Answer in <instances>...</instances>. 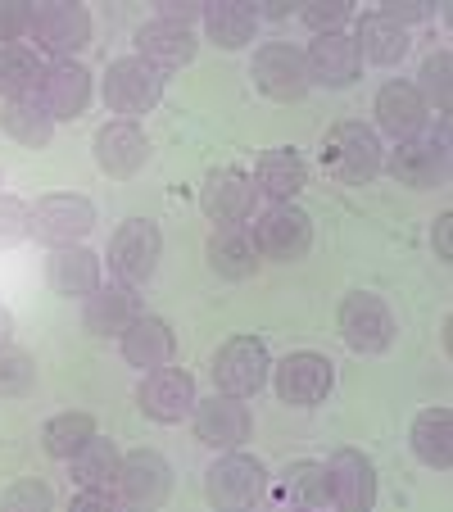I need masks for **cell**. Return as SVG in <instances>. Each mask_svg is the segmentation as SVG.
Listing matches in <instances>:
<instances>
[{"instance_id":"8d00e7d4","label":"cell","mask_w":453,"mask_h":512,"mask_svg":"<svg viewBox=\"0 0 453 512\" xmlns=\"http://www.w3.org/2000/svg\"><path fill=\"white\" fill-rule=\"evenodd\" d=\"M37 390V358L19 345H0V399H28Z\"/></svg>"},{"instance_id":"603a6c76","label":"cell","mask_w":453,"mask_h":512,"mask_svg":"<svg viewBox=\"0 0 453 512\" xmlns=\"http://www.w3.org/2000/svg\"><path fill=\"white\" fill-rule=\"evenodd\" d=\"M209 268L218 272L222 281H250L259 272V245H254V232L245 223H222L209 232Z\"/></svg>"},{"instance_id":"9c48e42d","label":"cell","mask_w":453,"mask_h":512,"mask_svg":"<svg viewBox=\"0 0 453 512\" xmlns=\"http://www.w3.org/2000/svg\"><path fill=\"white\" fill-rule=\"evenodd\" d=\"M254 245H259V259L272 263H299L313 250V218L290 204H268V209L254 218Z\"/></svg>"},{"instance_id":"836d02e7","label":"cell","mask_w":453,"mask_h":512,"mask_svg":"<svg viewBox=\"0 0 453 512\" xmlns=\"http://www.w3.org/2000/svg\"><path fill=\"white\" fill-rule=\"evenodd\" d=\"M41 73L46 64L32 46H0V96L5 100H37Z\"/></svg>"},{"instance_id":"ee69618b","label":"cell","mask_w":453,"mask_h":512,"mask_svg":"<svg viewBox=\"0 0 453 512\" xmlns=\"http://www.w3.org/2000/svg\"><path fill=\"white\" fill-rule=\"evenodd\" d=\"M118 494L114 490H78L73 494V512H114Z\"/></svg>"},{"instance_id":"2e32d148","label":"cell","mask_w":453,"mask_h":512,"mask_svg":"<svg viewBox=\"0 0 453 512\" xmlns=\"http://www.w3.org/2000/svg\"><path fill=\"white\" fill-rule=\"evenodd\" d=\"M91 155H96V168L105 177H118V182H127V177H136L145 164H150V141H145V132L136 123H127V118H114V123H105L96 132V141H91Z\"/></svg>"},{"instance_id":"bcb514c9","label":"cell","mask_w":453,"mask_h":512,"mask_svg":"<svg viewBox=\"0 0 453 512\" xmlns=\"http://www.w3.org/2000/svg\"><path fill=\"white\" fill-rule=\"evenodd\" d=\"M10 336H14V313L0 304V345H10Z\"/></svg>"},{"instance_id":"e0dca14e","label":"cell","mask_w":453,"mask_h":512,"mask_svg":"<svg viewBox=\"0 0 453 512\" xmlns=\"http://www.w3.org/2000/svg\"><path fill=\"white\" fill-rule=\"evenodd\" d=\"M327 485H331V508L367 512L376 503V463L363 449H336L327 458Z\"/></svg>"},{"instance_id":"6da1fadb","label":"cell","mask_w":453,"mask_h":512,"mask_svg":"<svg viewBox=\"0 0 453 512\" xmlns=\"http://www.w3.org/2000/svg\"><path fill=\"white\" fill-rule=\"evenodd\" d=\"M381 159H386V150H381L376 127L358 123V118L336 123L327 132V141H322V168L345 186H367L381 173Z\"/></svg>"},{"instance_id":"1f68e13d","label":"cell","mask_w":453,"mask_h":512,"mask_svg":"<svg viewBox=\"0 0 453 512\" xmlns=\"http://www.w3.org/2000/svg\"><path fill=\"white\" fill-rule=\"evenodd\" d=\"M281 503H290V508H331V485H327V463H313V458H299V463H290L286 472H281Z\"/></svg>"},{"instance_id":"ac0fdd59","label":"cell","mask_w":453,"mask_h":512,"mask_svg":"<svg viewBox=\"0 0 453 512\" xmlns=\"http://www.w3.org/2000/svg\"><path fill=\"white\" fill-rule=\"evenodd\" d=\"M37 105L46 109L55 123L59 118L87 114V105H91V68L78 64V59H55V64H46L41 87H37Z\"/></svg>"},{"instance_id":"4fadbf2b","label":"cell","mask_w":453,"mask_h":512,"mask_svg":"<svg viewBox=\"0 0 453 512\" xmlns=\"http://www.w3.org/2000/svg\"><path fill=\"white\" fill-rule=\"evenodd\" d=\"M114 494H118V508H164L168 494H173V467L159 449H132L123 454L118 463V481H114Z\"/></svg>"},{"instance_id":"e575fe53","label":"cell","mask_w":453,"mask_h":512,"mask_svg":"<svg viewBox=\"0 0 453 512\" xmlns=\"http://www.w3.org/2000/svg\"><path fill=\"white\" fill-rule=\"evenodd\" d=\"M91 435H100L91 413H55L46 426H41V449H46L50 458H59V463H68Z\"/></svg>"},{"instance_id":"d6a6232c","label":"cell","mask_w":453,"mask_h":512,"mask_svg":"<svg viewBox=\"0 0 453 512\" xmlns=\"http://www.w3.org/2000/svg\"><path fill=\"white\" fill-rule=\"evenodd\" d=\"M0 132L10 136V141L28 145V150H46L55 141V118L37 100H5L0 105Z\"/></svg>"},{"instance_id":"52a82bcc","label":"cell","mask_w":453,"mask_h":512,"mask_svg":"<svg viewBox=\"0 0 453 512\" xmlns=\"http://www.w3.org/2000/svg\"><path fill=\"white\" fill-rule=\"evenodd\" d=\"M159 259H164V232L150 218H132L109 236V272L123 286H145L159 272Z\"/></svg>"},{"instance_id":"7402d4cb","label":"cell","mask_w":453,"mask_h":512,"mask_svg":"<svg viewBox=\"0 0 453 512\" xmlns=\"http://www.w3.org/2000/svg\"><path fill=\"white\" fill-rule=\"evenodd\" d=\"M118 349H123V358L132 363V368L155 372V368H164V363H173L177 336L164 318H155V313H136V318L118 331Z\"/></svg>"},{"instance_id":"f35d334b","label":"cell","mask_w":453,"mask_h":512,"mask_svg":"<svg viewBox=\"0 0 453 512\" xmlns=\"http://www.w3.org/2000/svg\"><path fill=\"white\" fill-rule=\"evenodd\" d=\"M50 503H55V494H50V485L46 481H19V485H10V490L0 494V508L5 512H46Z\"/></svg>"},{"instance_id":"277c9868","label":"cell","mask_w":453,"mask_h":512,"mask_svg":"<svg viewBox=\"0 0 453 512\" xmlns=\"http://www.w3.org/2000/svg\"><path fill=\"white\" fill-rule=\"evenodd\" d=\"M204 499H209L213 508H254V503L268 499V467L254 454L227 449V454H218V463L204 472Z\"/></svg>"},{"instance_id":"3957f363","label":"cell","mask_w":453,"mask_h":512,"mask_svg":"<svg viewBox=\"0 0 453 512\" xmlns=\"http://www.w3.org/2000/svg\"><path fill=\"white\" fill-rule=\"evenodd\" d=\"M336 327H340V340L354 354H386L399 336V322L390 313V304L381 295H372V290H349L340 300Z\"/></svg>"},{"instance_id":"d590c367","label":"cell","mask_w":453,"mask_h":512,"mask_svg":"<svg viewBox=\"0 0 453 512\" xmlns=\"http://www.w3.org/2000/svg\"><path fill=\"white\" fill-rule=\"evenodd\" d=\"M413 87L426 105H435L440 114H449V105H453V55L449 50H435V55L422 59V73H417Z\"/></svg>"},{"instance_id":"30bf717a","label":"cell","mask_w":453,"mask_h":512,"mask_svg":"<svg viewBox=\"0 0 453 512\" xmlns=\"http://www.w3.org/2000/svg\"><path fill=\"white\" fill-rule=\"evenodd\" d=\"M250 78L263 96L281 100V105L309 96V64H304V50L290 41H263L250 59Z\"/></svg>"},{"instance_id":"f1b7e54d","label":"cell","mask_w":453,"mask_h":512,"mask_svg":"<svg viewBox=\"0 0 453 512\" xmlns=\"http://www.w3.org/2000/svg\"><path fill=\"white\" fill-rule=\"evenodd\" d=\"M354 46H358V59H367V64L376 68H395L399 59L408 55V28H399L395 19H386L381 10L363 14L358 19V32H354Z\"/></svg>"},{"instance_id":"ffe728a7","label":"cell","mask_w":453,"mask_h":512,"mask_svg":"<svg viewBox=\"0 0 453 512\" xmlns=\"http://www.w3.org/2000/svg\"><path fill=\"white\" fill-rule=\"evenodd\" d=\"M376 132L395 136V141H408V136H422L426 123H431V105H426L422 96H417L413 82L404 78H390L386 87L376 91Z\"/></svg>"},{"instance_id":"7c38bea8","label":"cell","mask_w":453,"mask_h":512,"mask_svg":"<svg viewBox=\"0 0 453 512\" xmlns=\"http://www.w3.org/2000/svg\"><path fill=\"white\" fill-rule=\"evenodd\" d=\"M272 386H277L281 404L313 408L336 386V363L327 354H318V349H299V354H286L281 363H272Z\"/></svg>"},{"instance_id":"83f0119b","label":"cell","mask_w":453,"mask_h":512,"mask_svg":"<svg viewBox=\"0 0 453 512\" xmlns=\"http://www.w3.org/2000/svg\"><path fill=\"white\" fill-rule=\"evenodd\" d=\"M408 445H413V454L422 467L449 472L453 467V413L449 408H422V413L413 417Z\"/></svg>"},{"instance_id":"cb8c5ba5","label":"cell","mask_w":453,"mask_h":512,"mask_svg":"<svg viewBox=\"0 0 453 512\" xmlns=\"http://www.w3.org/2000/svg\"><path fill=\"white\" fill-rule=\"evenodd\" d=\"M136 313H145L136 286H123V281H100L87 300H82V327H87L91 336H118Z\"/></svg>"},{"instance_id":"5bb4252c","label":"cell","mask_w":453,"mask_h":512,"mask_svg":"<svg viewBox=\"0 0 453 512\" xmlns=\"http://www.w3.org/2000/svg\"><path fill=\"white\" fill-rule=\"evenodd\" d=\"M191 431L200 445L213 449V454H227V449H241L245 440H250L254 417H250V408H245V399L213 395V399H195Z\"/></svg>"},{"instance_id":"ba28073f","label":"cell","mask_w":453,"mask_h":512,"mask_svg":"<svg viewBox=\"0 0 453 512\" xmlns=\"http://www.w3.org/2000/svg\"><path fill=\"white\" fill-rule=\"evenodd\" d=\"M28 37L37 41V55L73 59L78 50L91 46L87 5H73V0H46V5H32V32Z\"/></svg>"},{"instance_id":"8992f818","label":"cell","mask_w":453,"mask_h":512,"mask_svg":"<svg viewBox=\"0 0 453 512\" xmlns=\"http://www.w3.org/2000/svg\"><path fill=\"white\" fill-rule=\"evenodd\" d=\"M268 377H272V354L259 336H232L213 354V386H218V395L250 399L268 386Z\"/></svg>"},{"instance_id":"7a4b0ae2","label":"cell","mask_w":453,"mask_h":512,"mask_svg":"<svg viewBox=\"0 0 453 512\" xmlns=\"http://www.w3.org/2000/svg\"><path fill=\"white\" fill-rule=\"evenodd\" d=\"M381 173H390L399 186L408 191H435V186L449 182V127H440V136H408L395 141L386 159H381Z\"/></svg>"},{"instance_id":"44dd1931","label":"cell","mask_w":453,"mask_h":512,"mask_svg":"<svg viewBox=\"0 0 453 512\" xmlns=\"http://www.w3.org/2000/svg\"><path fill=\"white\" fill-rule=\"evenodd\" d=\"M304 64H309V87H354L358 73H363V59H358L354 37L345 32H327V37H313V46L304 50Z\"/></svg>"},{"instance_id":"60d3db41","label":"cell","mask_w":453,"mask_h":512,"mask_svg":"<svg viewBox=\"0 0 453 512\" xmlns=\"http://www.w3.org/2000/svg\"><path fill=\"white\" fill-rule=\"evenodd\" d=\"M28 236V209L14 195H0V245H14Z\"/></svg>"},{"instance_id":"484cf974","label":"cell","mask_w":453,"mask_h":512,"mask_svg":"<svg viewBox=\"0 0 453 512\" xmlns=\"http://www.w3.org/2000/svg\"><path fill=\"white\" fill-rule=\"evenodd\" d=\"M46 281L64 300H87L91 290L105 281L100 277V254L87 250V245H59L46 259Z\"/></svg>"},{"instance_id":"b9f144b4","label":"cell","mask_w":453,"mask_h":512,"mask_svg":"<svg viewBox=\"0 0 453 512\" xmlns=\"http://www.w3.org/2000/svg\"><path fill=\"white\" fill-rule=\"evenodd\" d=\"M381 14H386V19H395L399 28H408V23H422V19H431V5H426V0H386V5H381Z\"/></svg>"},{"instance_id":"9a60e30c","label":"cell","mask_w":453,"mask_h":512,"mask_svg":"<svg viewBox=\"0 0 453 512\" xmlns=\"http://www.w3.org/2000/svg\"><path fill=\"white\" fill-rule=\"evenodd\" d=\"M195 377L186 368H155L145 372V381L136 386V404H141V413L150 417V422H164V426H177L182 417H191L195 408Z\"/></svg>"},{"instance_id":"8fae6325","label":"cell","mask_w":453,"mask_h":512,"mask_svg":"<svg viewBox=\"0 0 453 512\" xmlns=\"http://www.w3.org/2000/svg\"><path fill=\"white\" fill-rule=\"evenodd\" d=\"M96 227V204L87 195H46L28 209V236L50 250L82 245V236Z\"/></svg>"},{"instance_id":"7bdbcfd3","label":"cell","mask_w":453,"mask_h":512,"mask_svg":"<svg viewBox=\"0 0 453 512\" xmlns=\"http://www.w3.org/2000/svg\"><path fill=\"white\" fill-rule=\"evenodd\" d=\"M159 19L191 28L195 19H204V0H159Z\"/></svg>"},{"instance_id":"4dcf8cb0","label":"cell","mask_w":453,"mask_h":512,"mask_svg":"<svg viewBox=\"0 0 453 512\" xmlns=\"http://www.w3.org/2000/svg\"><path fill=\"white\" fill-rule=\"evenodd\" d=\"M118 463H123V454H118L114 440L91 435L87 445L68 458V476H73V485H78V490H114Z\"/></svg>"},{"instance_id":"d4e9b609","label":"cell","mask_w":453,"mask_h":512,"mask_svg":"<svg viewBox=\"0 0 453 512\" xmlns=\"http://www.w3.org/2000/svg\"><path fill=\"white\" fill-rule=\"evenodd\" d=\"M195 50H200V41H195V32L182 28V23L150 19L136 28V55H141L145 64H155L159 73H173V68L191 64Z\"/></svg>"},{"instance_id":"c3c4849f","label":"cell","mask_w":453,"mask_h":512,"mask_svg":"<svg viewBox=\"0 0 453 512\" xmlns=\"http://www.w3.org/2000/svg\"><path fill=\"white\" fill-rule=\"evenodd\" d=\"M286 0H268V19H286Z\"/></svg>"},{"instance_id":"5b68a950","label":"cell","mask_w":453,"mask_h":512,"mask_svg":"<svg viewBox=\"0 0 453 512\" xmlns=\"http://www.w3.org/2000/svg\"><path fill=\"white\" fill-rule=\"evenodd\" d=\"M159 96H164V73H159L155 64H145L141 55H123L109 64V73H105V109L109 114L136 123L141 114H150V109L159 105Z\"/></svg>"},{"instance_id":"f6af8a7d","label":"cell","mask_w":453,"mask_h":512,"mask_svg":"<svg viewBox=\"0 0 453 512\" xmlns=\"http://www.w3.org/2000/svg\"><path fill=\"white\" fill-rule=\"evenodd\" d=\"M431 245H435V259H440V263H453V213H440V218H435Z\"/></svg>"},{"instance_id":"d6986e66","label":"cell","mask_w":453,"mask_h":512,"mask_svg":"<svg viewBox=\"0 0 453 512\" xmlns=\"http://www.w3.org/2000/svg\"><path fill=\"white\" fill-rule=\"evenodd\" d=\"M254 177L250 173H241V168H213L209 177H204V186H200V209H204V218L209 223H245L254 213Z\"/></svg>"},{"instance_id":"74e56055","label":"cell","mask_w":453,"mask_h":512,"mask_svg":"<svg viewBox=\"0 0 453 512\" xmlns=\"http://www.w3.org/2000/svg\"><path fill=\"white\" fill-rule=\"evenodd\" d=\"M299 19H304V28L313 37H327V32H345V23L354 19V5L349 0H309L299 10Z\"/></svg>"},{"instance_id":"ab89813d","label":"cell","mask_w":453,"mask_h":512,"mask_svg":"<svg viewBox=\"0 0 453 512\" xmlns=\"http://www.w3.org/2000/svg\"><path fill=\"white\" fill-rule=\"evenodd\" d=\"M28 32H32L28 0H0V41H5V46H19Z\"/></svg>"},{"instance_id":"4316f807","label":"cell","mask_w":453,"mask_h":512,"mask_svg":"<svg viewBox=\"0 0 453 512\" xmlns=\"http://www.w3.org/2000/svg\"><path fill=\"white\" fill-rule=\"evenodd\" d=\"M204 32L222 50H245L259 32V10L250 0H204Z\"/></svg>"},{"instance_id":"f546056e","label":"cell","mask_w":453,"mask_h":512,"mask_svg":"<svg viewBox=\"0 0 453 512\" xmlns=\"http://www.w3.org/2000/svg\"><path fill=\"white\" fill-rule=\"evenodd\" d=\"M304 186H309V168H304V159L295 150H268L254 164V191L268 195L272 204H290Z\"/></svg>"},{"instance_id":"7dc6e473","label":"cell","mask_w":453,"mask_h":512,"mask_svg":"<svg viewBox=\"0 0 453 512\" xmlns=\"http://www.w3.org/2000/svg\"><path fill=\"white\" fill-rule=\"evenodd\" d=\"M440 340H444V349H453V318L444 313V322H440Z\"/></svg>"}]
</instances>
